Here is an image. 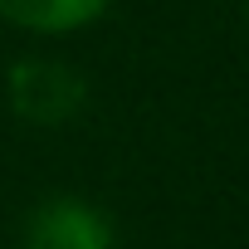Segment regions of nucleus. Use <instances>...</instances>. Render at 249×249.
I'll use <instances>...</instances> for the list:
<instances>
[{
  "label": "nucleus",
  "instance_id": "obj_2",
  "mask_svg": "<svg viewBox=\"0 0 249 249\" xmlns=\"http://www.w3.org/2000/svg\"><path fill=\"white\" fill-rule=\"evenodd\" d=\"M112 10V0H0V20L25 30V35H44V39H64L78 35L88 25H98Z\"/></svg>",
  "mask_w": 249,
  "mask_h": 249
},
{
  "label": "nucleus",
  "instance_id": "obj_1",
  "mask_svg": "<svg viewBox=\"0 0 249 249\" xmlns=\"http://www.w3.org/2000/svg\"><path fill=\"white\" fill-rule=\"evenodd\" d=\"M20 249H117L112 215L83 196H49L25 220Z\"/></svg>",
  "mask_w": 249,
  "mask_h": 249
}]
</instances>
